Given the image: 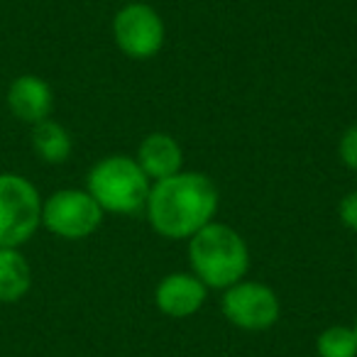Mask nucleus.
I'll return each mask as SVG.
<instances>
[{
    "mask_svg": "<svg viewBox=\"0 0 357 357\" xmlns=\"http://www.w3.org/2000/svg\"><path fill=\"white\" fill-rule=\"evenodd\" d=\"M103 208L86 189H59L42 204V225L61 240H86L103 223Z\"/></svg>",
    "mask_w": 357,
    "mask_h": 357,
    "instance_id": "obj_5",
    "label": "nucleus"
},
{
    "mask_svg": "<svg viewBox=\"0 0 357 357\" xmlns=\"http://www.w3.org/2000/svg\"><path fill=\"white\" fill-rule=\"evenodd\" d=\"M125 3H137V0H125Z\"/></svg>",
    "mask_w": 357,
    "mask_h": 357,
    "instance_id": "obj_17",
    "label": "nucleus"
},
{
    "mask_svg": "<svg viewBox=\"0 0 357 357\" xmlns=\"http://www.w3.org/2000/svg\"><path fill=\"white\" fill-rule=\"evenodd\" d=\"M189 262L191 272L206 287L225 291L245 279L250 269V250L238 230L211 220L189 238Z\"/></svg>",
    "mask_w": 357,
    "mask_h": 357,
    "instance_id": "obj_2",
    "label": "nucleus"
},
{
    "mask_svg": "<svg viewBox=\"0 0 357 357\" xmlns=\"http://www.w3.org/2000/svg\"><path fill=\"white\" fill-rule=\"evenodd\" d=\"M337 154H340V162L350 172H357V125H350L342 132L340 142H337Z\"/></svg>",
    "mask_w": 357,
    "mask_h": 357,
    "instance_id": "obj_14",
    "label": "nucleus"
},
{
    "mask_svg": "<svg viewBox=\"0 0 357 357\" xmlns=\"http://www.w3.org/2000/svg\"><path fill=\"white\" fill-rule=\"evenodd\" d=\"M152 181L139 169L135 157L110 154L91 167L86 191L103 208V213L132 215L144 208Z\"/></svg>",
    "mask_w": 357,
    "mask_h": 357,
    "instance_id": "obj_3",
    "label": "nucleus"
},
{
    "mask_svg": "<svg viewBox=\"0 0 357 357\" xmlns=\"http://www.w3.org/2000/svg\"><path fill=\"white\" fill-rule=\"evenodd\" d=\"M208 287L194 272L167 274L154 289V303L169 318H191L204 308Z\"/></svg>",
    "mask_w": 357,
    "mask_h": 357,
    "instance_id": "obj_8",
    "label": "nucleus"
},
{
    "mask_svg": "<svg viewBox=\"0 0 357 357\" xmlns=\"http://www.w3.org/2000/svg\"><path fill=\"white\" fill-rule=\"evenodd\" d=\"M32 289V267L20 248H0V303H17Z\"/></svg>",
    "mask_w": 357,
    "mask_h": 357,
    "instance_id": "obj_11",
    "label": "nucleus"
},
{
    "mask_svg": "<svg viewBox=\"0 0 357 357\" xmlns=\"http://www.w3.org/2000/svg\"><path fill=\"white\" fill-rule=\"evenodd\" d=\"M318 357H357V337L352 326H331L316 340Z\"/></svg>",
    "mask_w": 357,
    "mask_h": 357,
    "instance_id": "obj_13",
    "label": "nucleus"
},
{
    "mask_svg": "<svg viewBox=\"0 0 357 357\" xmlns=\"http://www.w3.org/2000/svg\"><path fill=\"white\" fill-rule=\"evenodd\" d=\"M113 40L130 59H152L164 47V20L142 0L125 3L113 17Z\"/></svg>",
    "mask_w": 357,
    "mask_h": 357,
    "instance_id": "obj_6",
    "label": "nucleus"
},
{
    "mask_svg": "<svg viewBox=\"0 0 357 357\" xmlns=\"http://www.w3.org/2000/svg\"><path fill=\"white\" fill-rule=\"evenodd\" d=\"M352 331H355V337H357V318H355V323H352Z\"/></svg>",
    "mask_w": 357,
    "mask_h": 357,
    "instance_id": "obj_16",
    "label": "nucleus"
},
{
    "mask_svg": "<svg viewBox=\"0 0 357 357\" xmlns=\"http://www.w3.org/2000/svg\"><path fill=\"white\" fill-rule=\"evenodd\" d=\"M30 139L35 154L45 164H64L74 152V139H71L69 130L52 118L32 125Z\"/></svg>",
    "mask_w": 357,
    "mask_h": 357,
    "instance_id": "obj_12",
    "label": "nucleus"
},
{
    "mask_svg": "<svg viewBox=\"0 0 357 357\" xmlns=\"http://www.w3.org/2000/svg\"><path fill=\"white\" fill-rule=\"evenodd\" d=\"M135 162L147 174L149 181H159V178L174 176V174L184 169V149H181V144L172 135L149 132L139 142Z\"/></svg>",
    "mask_w": 357,
    "mask_h": 357,
    "instance_id": "obj_10",
    "label": "nucleus"
},
{
    "mask_svg": "<svg viewBox=\"0 0 357 357\" xmlns=\"http://www.w3.org/2000/svg\"><path fill=\"white\" fill-rule=\"evenodd\" d=\"M223 316L240 331H267L282 316V303L272 287L262 282L233 284L223 291L220 298Z\"/></svg>",
    "mask_w": 357,
    "mask_h": 357,
    "instance_id": "obj_7",
    "label": "nucleus"
},
{
    "mask_svg": "<svg viewBox=\"0 0 357 357\" xmlns=\"http://www.w3.org/2000/svg\"><path fill=\"white\" fill-rule=\"evenodd\" d=\"M220 196L215 184L201 172H181L152 181L144 213L157 235L189 240L218 213Z\"/></svg>",
    "mask_w": 357,
    "mask_h": 357,
    "instance_id": "obj_1",
    "label": "nucleus"
},
{
    "mask_svg": "<svg viewBox=\"0 0 357 357\" xmlns=\"http://www.w3.org/2000/svg\"><path fill=\"white\" fill-rule=\"evenodd\" d=\"M40 189L15 172H0V248H22L42 228Z\"/></svg>",
    "mask_w": 357,
    "mask_h": 357,
    "instance_id": "obj_4",
    "label": "nucleus"
},
{
    "mask_svg": "<svg viewBox=\"0 0 357 357\" xmlns=\"http://www.w3.org/2000/svg\"><path fill=\"white\" fill-rule=\"evenodd\" d=\"M6 100L13 118L30 125V128L52 118V110H54V91L37 74H22L13 79L8 86Z\"/></svg>",
    "mask_w": 357,
    "mask_h": 357,
    "instance_id": "obj_9",
    "label": "nucleus"
},
{
    "mask_svg": "<svg viewBox=\"0 0 357 357\" xmlns=\"http://www.w3.org/2000/svg\"><path fill=\"white\" fill-rule=\"evenodd\" d=\"M337 218L345 225L347 230L357 233V191H350L340 199V206H337Z\"/></svg>",
    "mask_w": 357,
    "mask_h": 357,
    "instance_id": "obj_15",
    "label": "nucleus"
}]
</instances>
